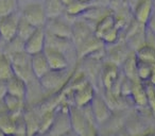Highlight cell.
<instances>
[{
    "instance_id": "obj_19",
    "label": "cell",
    "mask_w": 155,
    "mask_h": 136,
    "mask_svg": "<svg viewBox=\"0 0 155 136\" xmlns=\"http://www.w3.org/2000/svg\"><path fill=\"white\" fill-rule=\"evenodd\" d=\"M136 64H137V58H136L135 52H131L127 56L123 63L121 64V72L125 78L130 79L133 82H136L138 80L137 77V69H136Z\"/></svg>"
},
{
    "instance_id": "obj_16",
    "label": "cell",
    "mask_w": 155,
    "mask_h": 136,
    "mask_svg": "<svg viewBox=\"0 0 155 136\" xmlns=\"http://www.w3.org/2000/svg\"><path fill=\"white\" fill-rule=\"evenodd\" d=\"M5 83H7L8 94L16 96V97L26 100L27 83L25 82L22 79H20L19 77L14 75L12 78H10L8 81H5Z\"/></svg>"
},
{
    "instance_id": "obj_2",
    "label": "cell",
    "mask_w": 155,
    "mask_h": 136,
    "mask_svg": "<svg viewBox=\"0 0 155 136\" xmlns=\"http://www.w3.org/2000/svg\"><path fill=\"white\" fill-rule=\"evenodd\" d=\"M12 64H13L14 75L19 77L20 79L26 83L31 82L32 80L36 79L33 75L32 68H31V55L26 51H20L17 53L12 54L11 56Z\"/></svg>"
},
{
    "instance_id": "obj_1",
    "label": "cell",
    "mask_w": 155,
    "mask_h": 136,
    "mask_svg": "<svg viewBox=\"0 0 155 136\" xmlns=\"http://www.w3.org/2000/svg\"><path fill=\"white\" fill-rule=\"evenodd\" d=\"M69 77H70V68L64 70L50 69L47 74L38 79V81L46 94L55 95L68 82Z\"/></svg>"
},
{
    "instance_id": "obj_14",
    "label": "cell",
    "mask_w": 155,
    "mask_h": 136,
    "mask_svg": "<svg viewBox=\"0 0 155 136\" xmlns=\"http://www.w3.org/2000/svg\"><path fill=\"white\" fill-rule=\"evenodd\" d=\"M31 68L36 79H41L44 75L49 71L50 67L44 51L31 55Z\"/></svg>"
},
{
    "instance_id": "obj_5",
    "label": "cell",
    "mask_w": 155,
    "mask_h": 136,
    "mask_svg": "<svg viewBox=\"0 0 155 136\" xmlns=\"http://www.w3.org/2000/svg\"><path fill=\"white\" fill-rule=\"evenodd\" d=\"M20 15L22 18L27 20L35 28L45 27L47 22V15H46L45 9L41 2L39 3H31L19 9Z\"/></svg>"
},
{
    "instance_id": "obj_25",
    "label": "cell",
    "mask_w": 155,
    "mask_h": 136,
    "mask_svg": "<svg viewBox=\"0 0 155 136\" xmlns=\"http://www.w3.org/2000/svg\"><path fill=\"white\" fill-rule=\"evenodd\" d=\"M35 27H33L31 24H29L25 18L21 17L20 15V19L19 22H18V27H17V32H16V36L18 38H20L21 41H26L35 30Z\"/></svg>"
},
{
    "instance_id": "obj_23",
    "label": "cell",
    "mask_w": 155,
    "mask_h": 136,
    "mask_svg": "<svg viewBox=\"0 0 155 136\" xmlns=\"http://www.w3.org/2000/svg\"><path fill=\"white\" fill-rule=\"evenodd\" d=\"M15 118L16 116L12 115L9 111L0 113V129L7 135L15 132Z\"/></svg>"
},
{
    "instance_id": "obj_6",
    "label": "cell",
    "mask_w": 155,
    "mask_h": 136,
    "mask_svg": "<svg viewBox=\"0 0 155 136\" xmlns=\"http://www.w3.org/2000/svg\"><path fill=\"white\" fill-rule=\"evenodd\" d=\"M72 22L73 20L67 19L66 14H63L61 17L47 19L45 25V30L47 33L64 38H71L72 35Z\"/></svg>"
},
{
    "instance_id": "obj_36",
    "label": "cell",
    "mask_w": 155,
    "mask_h": 136,
    "mask_svg": "<svg viewBox=\"0 0 155 136\" xmlns=\"http://www.w3.org/2000/svg\"><path fill=\"white\" fill-rule=\"evenodd\" d=\"M2 41V39H1V36H0V41Z\"/></svg>"
},
{
    "instance_id": "obj_34",
    "label": "cell",
    "mask_w": 155,
    "mask_h": 136,
    "mask_svg": "<svg viewBox=\"0 0 155 136\" xmlns=\"http://www.w3.org/2000/svg\"><path fill=\"white\" fill-rule=\"evenodd\" d=\"M7 136H28V135H25V134H18V133H12V134H9Z\"/></svg>"
},
{
    "instance_id": "obj_32",
    "label": "cell",
    "mask_w": 155,
    "mask_h": 136,
    "mask_svg": "<svg viewBox=\"0 0 155 136\" xmlns=\"http://www.w3.org/2000/svg\"><path fill=\"white\" fill-rule=\"evenodd\" d=\"M141 136H155V132L154 131L147 132V133H144L143 135H141Z\"/></svg>"
},
{
    "instance_id": "obj_28",
    "label": "cell",
    "mask_w": 155,
    "mask_h": 136,
    "mask_svg": "<svg viewBox=\"0 0 155 136\" xmlns=\"http://www.w3.org/2000/svg\"><path fill=\"white\" fill-rule=\"evenodd\" d=\"M7 94V83H5V81H0V102L2 101Z\"/></svg>"
},
{
    "instance_id": "obj_9",
    "label": "cell",
    "mask_w": 155,
    "mask_h": 136,
    "mask_svg": "<svg viewBox=\"0 0 155 136\" xmlns=\"http://www.w3.org/2000/svg\"><path fill=\"white\" fill-rule=\"evenodd\" d=\"M69 117H70L71 130L79 136H84L86 130L88 129V125L91 123H95L87 120L82 108L75 105L69 106Z\"/></svg>"
},
{
    "instance_id": "obj_18",
    "label": "cell",
    "mask_w": 155,
    "mask_h": 136,
    "mask_svg": "<svg viewBox=\"0 0 155 136\" xmlns=\"http://www.w3.org/2000/svg\"><path fill=\"white\" fill-rule=\"evenodd\" d=\"M93 5L95 3L93 1H88V0H73L72 2L65 7V14L72 18L80 17Z\"/></svg>"
},
{
    "instance_id": "obj_4",
    "label": "cell",
    "mask_w": 155,
    "mask_h": 136,
    "mask_svg": "<svg viewBox=\"0 0 155 136\" xmlns=\"http://www.w3.org/2000/svg\"><path fill=\"white\" fill-rule=\"evenodd\" d=\"M89 106H91V113H93L94 119H95L97 125L105 124V122L113 115V110L107 104L104 96L97 91L91 99Z\"/></svg>"
},
{
    "instance_id": "obj_33",
    "label": "cell",
    "mask_w": 155,
    "mask_h": 136,
    "mask_svg": "<svg viewBox=\"0 0 155 136\" xmlns=\"http://www.w3.org/2000/svg\"><path fill=\"white\" fill-rule=\"evenodd\" d=\"M61 1H62L63 2V5H65V7H66V5H68L69 3H71L73 1V0H61Z\"/></svg>"
},
{
    "instance_id": "obj_17",
    "label": "cell",
    "mask_w": 155,
    "mask_h": 136,
    "mask_svg": "<svg viewBox=\"0 0 155 136\" xmlns=\"http://www.w3.org/2000/svg\"><path fill=\"white\" fill-rule=\"evenodd\" d=\"M3 103H5L7 110L14 116H19L24 114L25 108H26V100L18 98L16 96L7 94L3 98Z\"/></svg>"
},
{
    "instance_id": "obj_30",
    "label": "cell",
    "mask_w": 155,
    "mask_h": 136,
    "mask_svg": "<svg viewBox=\"0 0 155 136\" xmlns=\"http://www.w3.org/2000/svg\"><path fill=\"white\" fill-rule=\"evenodd\" d=\"M151 67H152V71H151V77L149 80V84L155 86V62L151 63Z\"/></svg>"
},
{
    "instance_id": "obj_22",
    "label": "cell",
    "mask_w": 155,
    "mask_h": 136,
    "mask_svg": "<svg viewBox=\"0 0 155 136\" xmlns=\"http://www.w3.org/2000/svg\"><path fill=\"white\" fill-rule=\"evenodd\" d=\"M14 76L11 58L5 53H0V81H8Z\"/></svg>"
},
{
    "instance_id": "obj_31",
    "label": "cell",
    "mask_w": 155,
    "mask_h": 136,
    "mask_svg": "<svg viewBox=\"0 0 155 136\" xmlns=\"http://www.w3.org/2000/svg\"><path fill=\"white\" fill-rule=\"evenodd\" d=\"M147 27H148V28L155 34V19L154 18L152 17L150 20H149V22L147 24Z\"/></svg>"
},
{
    "instance_id": "obj_8",
    "label": "cell",
    "mask_w": 155,
    "mask_h": 136,
    "mask_svg": "<svg viewBox=\"0 0 155 136\" xmlns=\"http://www.w3.org/2000/svg\"><path fill=\"white\" fill-rule=\"evenodd\" d=\"M131 10L136 22L147 25L155 12V0H138Z\"/></svg>"
},
{
    "instance_id": "obj_29",
    "label": "cell",
    "mask_w": 155,
    "mask_h": 136,
    "mask_svg": "<svg viewBox=\"0 0 155 136\" xmlns=\"http://www.w3.org/2000/svg\"><path fill=\"white\" fill-rule=\"evenodd\" d=\"M18 1V5H19V9L27 5H31V3H39L44 2V0H17Z\"/></svg>"
},
{
    "instance_id": "obj_26",
    "label": "cell",
    "mask_w": 155,
    "mask_h": 136,
    "mask_svg": "<svg viewBox=\"0 0 155 136\" xmlns=\"http://www.w3.org/2000/svg\"><path fill=\"white\" fill-rule=\"evenodd\" d=\"M136 58L139 61H143L147 63H154L155 62V49L148 45H144L140 47L137 51H135Z\"/></svg>"
},
{
    "instance_id": "obj_12",
    "label": "cell",
    "mask_w": 155,
    "mask_h": 136,
    "mask_svg": "<svg viewBox=\"0 0 155 136\" xmlns=\"http://www.w3.org/2000/svg\"><path fill=\"white\" fill-rule=\"evenodd\" d=\"M72 93V99H73V105L83 108L85 105H88L91 103V99L94 98L96 94V89L91 82H87L83 84L82 86L71 91Z\"/></svg>"
},
{
    "instance_id": "obj_11",
    "label": "cell",
    "mask_w": 155,
    "mask_h": 136,
    "mask_svg": "<svg viewBox=\"0 0 155 136\" xmlns=\"http://www.w3.org/2000/svg\"><path fill=\"white\" fill-rule=\"evenodd\" d=\"M120 76L121 70L119 69V66L110 62L104 64L100 70V81L103 85L104 91H110Z\"/></svg>"
},
{
    "instance_id": "obj_13",
    "label": "cell",
    "mask_w": 155,
    "mask_h": 136,
    "mask_svg": "<svg viewBox=\"0 0 155 136\" xmlns=\"http://www.w3.org/2000/svg\"><path fill=\"white\" fill-rule=\"evenodd\" d=\"M44 53L47 58L50 69L64 70L70 68V62L63 52L55 49H51V48H45Z\"/></svg>"
},
{
    "instance_id": "obj_21",
    "label": "cell",
    "mask_w": 155,
    "mask_h": 136,
    "mask_svg": "<svg viewBox=\"0 0 155 136\" xmlns=\"http://www.w3.org/2000/svg\"><path fill=\"white\" fill-rule=\"evenodd\" d=\"M115 26H116V18H115L114 13H110L108 15L104 16L102 19H100L96 24L95 34L101 39L102 35L107 32L108 30H110L112 28H114Z\"/></svg>"
},
{
    "instance_id": "obj_7",
    "label": "cell",
    "mask_w": 155,
    "mask_h": 136,
    "mask_svg": "<svg viewBox=\"0 0 155 136\" xmlns=\"http://www.w3.org/2000/svg\"><path fill=\"white\" fill-rule=\"evenodd\" d=\"M19 19V10L10 14V15L0 18V36L3 41H9L16 36Z\"/></svg>"
},
{
    "instance_id": "obj_15",
    "label": "cell",
    "mask_w": 155,
    "mask_h": 136,
    "mask_svg": "<svg viewBox=\"0 0 155 136\" xmlns=\"http://www.w3.org/2000/svg\"><path fill=\"white\" fill-rule=\"evenodd\" d=\"M130 98L133 100V103L140 108H147L148 105V99H147V91L144 83L140 81H136L132 84L131 94Z\"/></svg>"
},
{
    "instance_id": "obj_27",
    "label": "cell",
    "mask_w": 155,
    "mask_h": 136,
    "mask_svg": "<svg viewBox=\"0 0 155 136\" xmlns=\"http://www.w3.org/2000/svg\"><path fill=\"white\" fill-rule=\"evenodd\" d=\"M19 10L17 0H0V18Z\"/></svg>"
},
{
    "instance_id": "obj_10",
    "label": "cell",
    "mask_w": 155,
    "mask_h": 136,
    "mask_svg": "<svg viewBox=\"0 0 155 136\" xmlns=\"http://www.w3.org/2000/svg\"><path fill=\"white\" fill-rule=\"evenodd\" d=\"M46 43V30L45 27H39L25 41V51L30 55L43 52Z\"/></svg>"
},
{
    "instance_id": "obj_35",
    "label": "cell",
    "mask_w": 155,
    "mask_h": 136,
    "mask_svg": "<svg viewBox=\"0 0 155 136\" xmlns=\"http://www.w3.org/2000/svg\"><path fill=\"white\" fill-rule=\"evenodd\" d=\"M152 17H153V18H154V19H155V12H154V14H153V16H152Z\"/></svg>"
},
{
    "instance_id": "obj_24",
    "label": "cell",
    "mask_w": 155,
    "mask_h": 136,
    "mask_svg": "<svg viewBox=\"0 0 155 136\" xmlns=\"http://www.w3.org/2000/svg\"><path fill=\"white\" fill-rule=\"evenodd\" d=\"M136 69H137L138 80L142 83H149V80H150L151 77V71H152V67H151L150 63L137 60Z\"/></svg>"
},
{
    "instance_id": "obj_20",
    "label": "cell",
    "mask_w": 155,
    "mask_h": 136,
    "mask_svg": "<svg viewBox=\"0 0 155 136\" xmlns=\"http://www.w3.org/2000/svg\"><path fill=\"white\" fill-rule=\"evenodd\" d=\"M43 5L48 19L61 17L65 13V5L61 0H44Z\"/></svg>"
},
{
    "instance_id": "obj_3",
    "label": "cell",
    "mask_w": 155,
    "mask_h": 136,
    "mask_svg": "<svg viewBox=\"0 0 155 136\" xmlns=\"http://www.w3.org/2000/svg\"><path fill=\"white\" fill-rule=\"evenodd\" d=\"M71 130L70 117H69V106L63 105L55 108V115L51 129L48 132L49 136H62Z\"/></svg>"
}]
</instances>
